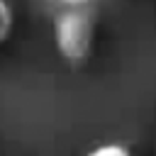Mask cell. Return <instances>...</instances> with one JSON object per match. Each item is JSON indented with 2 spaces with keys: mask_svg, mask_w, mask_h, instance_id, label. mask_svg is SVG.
<instances>
[{
  "mask_svg": "<svg viewBox=\"0 0 156 156\" xmlns=\"http://www.w3.org/2000/svg\"><path fill=\"white\" fill-rule=\"evenodd\" d=\"M95 15L93 7L58 10L54 20V46L66 63H83L93 54Z\"/></svg>",
  "mask_w": 156,
  "mask_h": 156,
  "instance_id": "1",
  "label": "cell"
},
{
  "mask_svg": "<svg viewBox=\"0 0 156 156\" xmlns=\"http://www.w3.org/2000/svg\"><path fill=\"white\" fill-rule=\"evenodd\" d=\"M58 5V10H78V7H93L95 0H51Z\"/></svg>",
  "mask_w": 156,
  "mask_h": 156,
  "instance_id": "4",
  "label": "cell"
},
{
  "mask_svg": "<svg viewBox=\"0 0 156 156\" xmlns=\"http://www.w3.org/2000/svg\"><path fill=\"white\" fill-rule=\"evenodd\" d=\"M85 156H132V151H129L124 144H117V141H107V144H100V146L90 149Z\"/></svg>",
  "mask_w": 156,
  "mask_h": 156,
  "instance_id": "3",
  "label": "cell"
},
{
  "mask_svg": "<svg viewBox=\"0 0 156 156\" xmlns=\"http://www.w3.org/2000/svg\"><path fill=\"white\" fill-rule=\"evenodd\" d=\"M15 29V10L7 0H0V44H5L12 37Z\"/></svg>",
  "mask_w": 156,
  "mask_h": 156,
  "instance_id": "2",
  "label": "cell"
}]
</instances>
